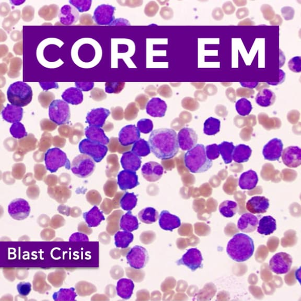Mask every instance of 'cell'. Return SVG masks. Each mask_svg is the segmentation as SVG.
Listing matches in <instances>:
<instances>
[{
	"instance_id": "13",
	"label": "cell",
	"mask_w": 301,
	"mask_h": 301,
	"mask_svg": "<svg viewBox=\"0 0 301 301\" xmlns=\"http://www.w3.org/2000/svg\"><path fill=\"white\" fill-rule=\"evenodd\" d=\"M203 258L200 251L196 248L188 249L182 258L177 261L178 265H184L194 271L202 268Z\"/></svg>"
},
{
	"instance_id": "19",
	"label": "cell",
	"mask_w": 301,
	"mask_h": 301,
	"mask_svg": "<svg viewBox=\"0 0 301 301\" xmlns=\"http://www.w3.org/2000/svg\"><path fill=\"white\" fill-rule=\"evenodd\" d=\"M117 183L122 191L132 190L139 185V179L135 172L123 170L118 175Z\"/></svg>"
},
{
	"instance_id": "36",
	"label": "cell",
	"mask_w": 301,
	"mask_h": 301,
	"mask_svg": "<svg viewBox=\"0 0 301 301\" xmlns=\"http://www.w3.org/2000/svg\"><path fill=\"white\" fill-rule=\"evenodd\" d=\"M275 95L273 91L269 89L261 90L257 94L255 101L257 104L262 107H268L273 104Z\"/></svg>"
},
{
	"instance_id": "17",
	"label": "cell",
	"mask_w": 301,
	"mask_h": 301,
	"mask_svg": "<svg viewBox=\"0 0 301 301\" xmlns=\"http://www.w3.org/2000/svg\"><path fill=\"white\" fill-rule=\"evenodd\" d=\"M179 147L183 150H189L197 145L198 135L194 130L184 128L178 135Z\"/></svg>"
},
{
	"instance_id": "16",
	"label": "cell",
	"mask_w": 301,
	"mask_h": 301,
	"mask_svg": "<svg viewBox=\"0 0 301 301\" xmlns=\"http://www.w3.org/2000/svg\"><path fill=\"white\" fill-rule=\"evenodd\" d=\"M141 173L147 181L156 182L162 177L164 173V168L159 163L150 161L145 163L142 166Z\"/></svg>"
},
{
	"instance_id": "9",
	"label": "cell",
	"mask_w": 301,
	"mask_h": 301,
	"mask_svg": "<svg viewBox=\"0 0 301 301\" xmlns=\"http://www.w3.org/2000/svg\"><path fill=\"white\" fill-rule=\"evenodd\" d=\"M292 264V258L290 255L280 252L275 254L269 261L270 269L277 274L287 273L291 269Z\"/></svg>"
},
{
	"instance_id": "10",
	"label": "cell",
	"mask_w": 301,
	"mask_h": 301,
	"mask_svg": "<svg viewBox=\"0 0 301 301\" xmlns=\"http://www.w3.org/2000/svg\"><path fill=\"white\" fill-rule=\"evenodd\" d=\"M126 259L131 268L137 270L142 269L148 261L147 251L141 246H134L129 251Z\"/></svg>"
},
{
	"instance_id": "22",
	"label": "cell",
	"mask_w": 301,
	"mask_h": 301,
	"mask_svg": "<svg viewBox=\"0 0 301 301\" xmlns=\"http://www.w3.org/2000/svg\"><path fill=\"white\" fill-rule=\"evenodd\" d=\"M269 207V200L263 196H254L249 199L246 204L247 210L252 214L264 213Z\"/></svg>"
},
{
	"instance_id": "18",
	"label": "cell",
	"mask_w": 301,
	"mask_h": 301,
	"mask_svg": "<svg viewBox=\"0 0 301 301\" xmlns=\"http://www.w3.org/2000/svg\"><path fill=\"white\" fill-rule=\"evenodd\" d=\"M140 139V132L133 124L125 125L119 133V142L124 146L133 144Z\"/></svg>"
},
{
	"instance_id": "20",
	"label": "cell",
	"mask_w": 301,
	"mask_h": 301,
	"mask_svg": "<svg viewBox=\"0 0 301 301\" xmlns=\"http://www.w3.org/2000/svg\"><path fill=\"white\" fill-rule=\"evenodd\" d=\"M110 114V111L106 108H95L88 113L86 122L90 125V126L102 128L104 126L106 120Z\"/></svg>"
},
{
	"instance_id": "39",
	"label": "cell",
	"mask_w": 301,
	"mask_h": 301,
	"mask_svg": "<svg viewBox=\"0 0 301 301\" xmlns=\"http://www.w3.org/2000/svg\"><path fill=\"white\" fill-rule=\"evenodd\" d=\"M220 154L225 164L229 165L233 161L234 145L233 142L224 141L218 145Z\"/></svg>"
},
{
	"instance_id": "43",
	"label": "cell",
	"mask_w": 301,
	"mask_h": 301,
	"mask_svg": "<svg viewBox=\"0 0 301 301\" xmlns=\"http://www.w3.org/2000/svg\"><path fill=\"white\" fill-rule=\"evenodd\" d=\"M77 296V292L73 287L60 288L58 291L55 292L53 295V299L56 301L74 300Z\"/></svg>"
},
{
	"instance_id": "56",
	"label": "cell",
	"mask_w": 301,
	"mask_h": 301,
	"mask_svg": "<svg viewBox=\"0 0 301 301\" xmlns=\"http://www.w3.org/2000/svg\"><path fill=\"white\" fill-rule=\"evenodd\" d=\"M279 79L278 81L276 82H266V83L272 86H277L282 84L284 81L285 79V72L281 69L279 70Z\"/></svg>"
},
{
	"instance_id": "47",
	"label": "cell",
	"mask_w": 301,
	"mask_h": 301,
	"mask_svg": "<svg viewBox=\"0 0 301 301\" xmlns=\"http://www.w3.org/2000/svg\"><path fill=\"white\" fill-rule=\"evenodd\" d=\"M69 4L78 12L83 13L90 10L92 1L91 0H70Z\"/></svg>"
},
{
	"instance_id": "6",
	"label": "cell",
	"mask_w": 301,
	"mask_h": 301,
	"mask_svg": "<svg viewBox=\"0 0 301 301\" xmlns=\"http://www.w3.org/2000/svg\"><path fill=\"white\" fill-rule=\"evenodd\" d=\"M49 116L50 120L58 125L65 124L70 119V109L64 100L56 99L50 104Z\"/></svg>"
},
{
	"instance_id": "26",
	"label": "cell",
	"mask_w": 301,
	"mask_h": 301,
	"mask_svg": "<svg viewBox=\"0 0 301 301\" xmlns=\"http://www.w3.org/2000/svg\"><path fill=\"white\" fill-rule=\"evenodd\" d=\"M121 165L124 170L136 172L141 166V157L132 152L124 153L120 160Z\"/></svg>"
},
{
	"instance_id": "37",
	"label": "cell",
	"mask_w": 301,
	"mask_h": 301,
	"mask_svg": "<svg viewBox=\"0 0 301 301\" xmlns=\"http://www.w3.org/2000/svg\"><path fill=\"white\" fill-rule=\"evenodd\" d=\"M115 244L117 248H127L133 241L132 233L128 231H118L115 234Z\"/></svg>"
},
{
	"instance_id": "33",
	"label": "cell",
	"mask_w": 301,
	"mask_h": 301,
	"mask_svg": "<svg viewBox=\"0 0 301 301\" xmlns=\"http://www.w3.org/2000/svg\"><path fill=\"white\" fill-rule=\"evenodd\" d=\"M61 97L65 102L72 105H78L83 102L82 91L77 87H70L62 93Z\"/></svg>"
},
{
	"instance_id": "54",
	"label": "cell",
	"mask_w": 301,
	"mask_h": 301,
	"mask_svg": "<svg viewBox=\"0 0 301 301\" xmlns=\"http://www.w3.org/2000/svg\"><path fill=\"white\" fill-rule=\"evenodd\" d=\"M70 242H87L89 241L88 236L82 233L77 232L73 233L69 238Z\"/></svg>"
},
{
	"instance_id": "3",
	"label": "cell",
	"mask_w": 301,
	"mask_h": 301,
	"mask_svg": "<svg viewBox=\"0 0 301 301\" xmlns=\"http://www.w3.org/2000/svg\"><path fill=\"white\" fill-rule=\"evenodd\" d=\"M186 168L192 173H202L208 171L212 166V161L206 155V147L198 144L186 153L184 156Z\"/></svg>"
},
{
	"instance_id": "45",
	"label": "cell",
	"mask_w": 301,
	"mask_h": 301,
	"mask_svg": "<svg viewBox=\"0 0 301 301\" xmlns=\"http://www.w3.org/2000/svg\"><path fill=\"white\" fill-rule=\"evenodd\" d=\"M236 110L238 114L241 116H246L250 114L252 111V103L249 100L242 98L238 100L235 104Z\"/></svg>"
},
{
	"instance_id": "46",
	"label": "cell",
	"mask_w": 301,
	"mask_h": 301,
	"mask_svg": "<svg viewBox=\"0 0 301 301\" xmlns=\"http://www.w3.org/2000/svg\"><path fill=\"white\" fill-rule=\"evenodd\" d=\"M10 132L11 135L16 139H22L28 135L24 125L20 122L13 123L10 128Z\"/></svg>"
},
{
	"instance_id": "38",
	"label": "cell",
	"mask_w": 301,
	"mask_h": 301,
	"mask_svg": "<svg viewBox=\"0 0 301 301\" xmlns=\"http://www.w3.org/2000/svg\"><path fill=\"white\" fill-rule=\"evenodd\" d=\"M138 217L142 222L146 224H152L158 220L159 213L154 208L147 207L139 212Z\"/></svg>"
},
{
	"instance_id": "28",
	"label": "cell",
	"mask_w": 301,
	"mask_h": 301,
	"mask_svg": "<svg viewBox=\"0 0 301 301\" xmlns=\"http://www.w3.org/2000/svg\"><path fill=\"white\" fill-rule=\"evenodd\" d=\"M83 217L89 228L97 227L105 220L103 212L97 206H94L89 211L84 212Z\"/></svg>"
},
{
	"instance_id": "50",
	"label": "cell",
	"mask_w": 301,
	"mask_h": 301,
	"mask_svg": "<svg viewBox=\"0 0 301 301\" xmlns=\"http://www.w3.org/2000/svg\"><path fill=\"white\" fill-rule=\"evenodd\" d=\"M206 153L207 158L211 161L217 159L220 155L219 146L217 144L207 145L206 147Z\"/></svg>"
},
{
	"instance_id": "57",
	"label": "cell",
	"mask_w": 301,
	"mask_h": 301,
	"mask_svg": "<svg viewBox=\"0 0 301 301\" xmlns=\"http://www.w3.org/2000/svg\"><path fill=\"white\" fill-rule=\"evenodd\" d=\"M241 85L249 89H253L257 87L259 84L258 82H241Z\"/></svg>"
},
{
	"instance_id": "41",
	"label": "cell",
	"mask_w": 301,
	"mask_h": 301,
	"mask_svg": "<svg viewBox=\"0 0 301 301\" xmlns=\"http://www.w3.org/2000/svg\"><path fill=\"white\" fill-rule=\"evenodd\" d=\"M204 132L207 135H214L219 132L221 121L214 117L208 118L204 122Z\"/></svg>"
},
{
	"instance_id": "53",
	"label": "cell",
	"mask_w": 301,
	"mask_h": 301,
	"mask_svg": "<svg viewBox=\"0 0 301 301\" xmlns=\"http://www.w3.org/2000/svg\"><path fill=\"white\" fill-rule=\"evenodd\" d=\"M75 85L81 91L88 92L92 90L94 86V83L92 82H75Z\"/></svg>"
},
{
	"instance_id": "25",
	"label": "cell",
	"mask_w": 301,
	"mask_h": 301,
	"mask_svg": "<svg viewBox=\"0 0 301 301\" xmlns=\"http://www.w3.org/2000/svg\"><path fill=\"white\" fill-rule=\"evenodd\" d=\"M258 223V218L252 213H244L237 222V228L244 233L254 232Z\"/></svg>"
},
{
	"instance_id": "40",
	"label": "cell",
	"mask_w": 301,
	"mask_h": 301,
	"mask_svg": "<svg viewBox=\"0 0 301 301\" xmlns=\"http://www.w3.org/2000/svg\"><path fill=\"white\" fill-rule=\"evenodd\" d=\"M219 211L224 217L230 218L236 215L238 209L237 204L232 200H225L219 206Z\"/></svg>"
},
{
	"instance_id": "11",
	"label": "cell",
	"mask_w": 301,
	"mask_h": 301,
	"mask_svg": "<svg viewBox=\"0 0 301 301\" xmlns=\"http://www.w3.org/2000/svg\"><path fill=\"white\" fill-rule=\"evenodd\" d=\"M8 211L13 219L21 221L26 219L30 216L31 207L26 200L18 198L12 200L10 203Z\"/></svg>"
},
{
	"instance_id": "51",
	"label": "cell",
	"mask_w": 301,
	"mask_h": 301,
	"mask_svg": "<svg viewBox=\"0 0 301 301\" xmlns=\"http://www.w3.org/2000/svg\"><path fill=\"white\" fill-rule=\"evenodd\" d=\"M288 68L293 72L300 73L301 72V57L295 56L288 62Z\"/></svg>"
},
{
	"instance_id": "48",
	"label": "cell",
	"mask_w": 301,
	"mask_h": 301,
	"mask_svg": "<svg viewBox=\"0 0 301 301\" xmlns=\"http://www.w3.org/2000/svg\"><path fill=\"white\" fill-rule=\"evenodd\" d=\"M124 86V82H107L105 83V92L108 94H119L123 90Z\"/></svg>"
},
{
	"instance_id": "32",
	"label": "cell",
	"mask_w": 301,
	"mask_h": 301,
	"mask_svg": "<svg viewBox=\"0 0 301 301\" xmlns=\"http://www.w3.org/2000/svg\"><path fill=\"white\" fill-rule=\"evenodd\" d=\"M257 228V232L260 234L269 235L277 229V223L272 217L265 216L258 221Z\"/></svg>"
},
{
	"instance_id": "2",
	"label": "cell",
	"mask_w": 301,
	"mask_h": 301,
	"mask_svg": "<svg viewBox=\"0 0 301 301\" xmlns=\"http://www.w3.org/2000/svg\"><path fill=\"white\" fill-rule=\"evenodd\" d=\"M254 241L249 236L243 233H237L229 241L227 253L234 261L242 262L247 261L254 254Z\"/></svg>"
},
{
	"instance_id": "7",
	"label": "cell",
	"mask_w": 301,
	"mask_h": 301,
	"mask_svg": "<svg viewBox=\"0 0 301 301\" xmlns=\"http://www.w3.org/2000/svg\"><path fill=\"white\" fill-rule=\"evenodd\" d=\"M73 173L80 178L90 177L95 169L94 161L90 157L81 155L75 158L72 163Z\"/></svg>"
},
{
	"instance_id": "24",
	"label": "cell",
	"mask_w": 301,
	"mask_h": 301,
	"mask_svg": "<svg viewBox=\"0 0 301 301\" xmlns=\"http://www.w3.org/2000/svg\"><path fill=\"white\" fill-rule=\"evenodd\" d=\"M58 18L60 22L64 25H72L77 23L79 19L78 10L70 5H65L61 8Z\"/></svg>"
},
{
	"instance_id": "21",
	"label": "cell",
	"mask_w": 301,
	"mask_h": 301,
	"mask_svg": "<svg viewBox=\"0 0 301 301\" xmlns=\"http://www.w3.org/2000/svg\"><path fill=\"white\" fill-rule=\"evenodd\" d=\"M159 224L163 230L172 231L181 225V220L179 217L172 215L167 210L162 211L159 217Z\"/></svg>"
},
{
	"instance_id": "8",
	"label": "cell",
	"mask_w": 301,
	"mask_h": 301,
	"mask_svg": "<svg viewBox=\"0 0 301 301\" xmlns=\"http://www.w3.org/2000/svg\"><path fill=\"white\" fill-rule=\"evenodd\" d=\"M79 148L81 154L90 157L97 163L101 162L108 152L106 145L87 139L83 140L80 143Z\"/></svg>"
},
{
	"instance_id": "49",
	"label": "cell",
	"mask_w": 301,
	"mask_h": 301,
	"mask_svg": "<svg viewBox=\"0 0 301 301\" xmlns=\"http://www.w3.org/2000/svg\"><path fill=\"white\" fill-rule=\"evenodd\" d=\"M136 125L137 129L144 134H147L152 132L154 129L153 122L149 119H140L137 122Z\"/></svg>"
},
{
	"instance_id": "52",
	"label": "cell",
	"mask_w": 301,
	"mask_h": 301,
	"mask_svg": "<svg viewBox=\"0 0 301 301\" xmlns=\"http://www.w3.org/2000/svg\"><path fill=\"white\" fill-rule=\"evenodd\" d=\"M19 294L22 296H27L30 294L32 290L31 283L27 282H20L17 285Z\"/></svg>"
},
{
	"instance_id": "31",
	"label": "cell",
	"mask_w": 301,
	"mask_h": 301,
	"mask_svg": "<svg viewBox=\"0 0 301 301\" xmlns=\"http://www.w3.org/2000/svg\"><path fill=\"white\" fill-rule=\"evenodd\" d=\"M134 288L133 281L129 279L122 278L118 280L116 285L117 294L124 299L131 297Z\"/></svg>"
},
{
	"instance_id": "29",
	"label": "cell",
	"mask_w": 301,
	"mask_h": 301,
	"mask_svg": "<svg viewBox=\"0 0 301 301\" xmlns=\"http://www.w3.org/2000/svg\"><path fill=\"white\" fill-rule=\"evenodd\" d=\"M85 134L90 141L107 145L109 143V138L106 135L104 130L100 127L89 126L86 128Z\"/></svg>"
},
{
	"instance_id": "30",
	"label": "cell",
	"mask_w": 301,
	"mask_h": 301,
	"mask_svg": "<svg viewBox=\"0 0 301 301\" xmlns=\"http://www.w3.org/2000/svg\"><path fill=\"white\" fill-rule=\"evenodd\" d=\"M2 116L8 122L14 123L20 122L23 118V109L21 107L8 104L2 111Z\"/></svg>"
},
{
	"instance_id": "27",
	"label": "cell",
	"mask_w": 301,
	"mask_h": 301,
	"mask_svg": "<svg viewBox=\"0 0 301 301\" xmlns=\"http://www.w3.org/2000/svg\"><path fill=\"white\" fill-rule=\"evenodd\" d=\"M258 182L257 173L253 170H249L241 174L238 181V185L241 190L250 191L256 188Z\"/></svg>"
},
{
	"instance_id": "4",
	"label": "cell",
	"mask_w": 301,
	"mask_h": 301,
	"mask_svg": "<svg viewBox=\"0 0 301 301\" xmlns=\"http://www.w3.org/2000/svg\"><path fill=\"white\" fill-rule=\"evenodd\" d=\"M33 95L31 87L21 81L11 84L7 91L9 102L13 105L21 107L29 105L32 102Z\"/></svg>"
},
{
	"instance_id": "23",
	"label": "cell",
	"mask_w": 301,
	"mask_h": 301,
	"mask_svg": "<svg viewBox=\"0 0 301 301\" xmlns=\"http://www.w3.org/2000/svg\"><path fill=\"white\" fill-rule=\"evenodd\" d=\"M167 104L164 100L158 97L150 99L146 106L147 114L153 117L162 118L165 116Z\"/></svg>"
},
{
	"instance_id": "44",
	"label": "cell",
	"mask_w": 301,
	"mask_h": 301,
	"mask_svg": "<svg viewBox=\"0 0 301 301\" xmlns=\"http://www.w3.org/2000/svg\"><path fill=\"white\" fill-rule=\"evenodd\" d=\"M131 152L140 157H146L150 153L149 143L145 140L140 139L133 144Z\"/></svg>"
},
{
	"instance_id": "55",
	"label": "cell",
	"mask_w": 301,
	"mask_h": 301,
	"mask_svg": "<svg viewBox=\"0 0 301 301\" xmlns=\"http://www.w3.org/2000/svg\"><path fill=\"white\" fill-rule=\"evenodd\" d=\"M40 84L44 91H48L51 89H58L59 85L58 83L55 82H42Z\"/></svg>"
},
{
	"instance_id": "5",
	"label": "cell",
	"mask_w": 301,
	"mask_h": 301,
	"mask_svg": "<svg viewBox=\"0 0 301 301\" xmlns=\"http://www.w3.org/2000/svg\"><path fill=\"white\" fill-rule=\"evenodd\" d=\"M45 161L47 170L51 173L56 172L62 167L68 170L71 168L66 154L58 148L48 149L45 156Z\"/></svg>"
},
{
	"instance_id": "58",
	"label": "cell",
	"mask_w": 301,
	"mask_h": 301,
	"mask_svg": "<svg viewBox=\"0 0 301 301\" xmlns=\"http://www.w3.org/2000/svg\"><path fill=\"white\" fill-rule=\"evenodd\" d=\"M25 2V1H10V3L12 5H15L16 6H19Z\"/></svg>"
},
{
	"instance_id": "34",
	"label": "cell",
	"mask_w": 301,
	"mask_h": 301,
	"mask_svg": "<svg viewBox=\"0 0 301 301\" xmlns=\"http://www.w3.org/2000/svg\"><path fill=\"white\" fill-rule=\"evenodd\" d=\"M119 226L121 230L132 232L139 228V223L137 218L132 215L130 211L121 217Z\"/></svg>"
},
{
	"instance_id": "15",
	"label": "cell",
	"mask_w": 301,
	"mask_h": 301,
	"mask_svg": "<svg viewBox=\"0 0 301 301\" xmlns=\"http://www.w3.org/2000/svg\"><path fill=\"white\" fill-rule=\"evenodd\" d=\"M281 157L284 165L288 168H297L301 165V149L297 146L286 147Z\"/></svg>"
},
{
	"instance_id": "35",
	"label": "cell",
	"mask_w": 301,
	"mask_h": 301,
	"mask_svg": "<svg viewBox=\"0 0 301 301\" xmlns=\"http://www.w3.org/2000/svg\"><path fill=\"white\" fill-rule=\"evenodd\" d=\"M252 150L247 145L241 144L234 147L233 160L237 163H243L248 161Z\"/></svg>"
},
{
	"instance_id": "42",
	"label": "cell",
	"mask_w": 301,
	"mask_h": 301,
	"mask_svg": "<svg viewBox=\"0 0 301 301\" xmlns=\"http://www.w3.org/2000/svg\"><path fill=\"white\" fill-rule=\"evenodd\" d=\"M137 199L134 193H125L120 200V206L124 211H130L136 206Z\"/></svg>"
},
{
	"instance_id": "14",
	"label": "cell",
	"mask_w": 301,
	"mask_h": 301,
	"mask_svg": "<svg viewBox=\"0 0 301 301\" xmlns=\"http://www.w3.org/2000/svg\"><path fill=\"white\" fill-rule=\"evenodd\" d=\"M283 144L281 140L273 138L270 140L262 149V155L266 160L279 161L282 156Z\"/></svg>"
},
{
	"instance_id": "1",
	"label": "cell",
	"mask_w": 301,
	"mask_h": 301,
	"mask_svg": "<svg viewBox=\"0 0 301 301\" xmlns=\"http://www.w3.org/2000/svg\"><path fill=\"white\" fill-rule=\"evenodd\" d=\"M148 143L155 156L162 160L174 158L179 152L178 134L173 129L161 128L150 133Z\"/></svg>"
},
{
	"instance_id": "12",
	"label": "cell",
	"mask_w": 301,
	"mask_h": 301,
	"mask_svg": "<svg viewBox=\"0 0 301 301\" xmlns=\"http://www.w3.org/2000/svg\"><path fill=\"white\" fill-rule=\"evenodd\" d=\"M116 8L109 5L98 6L95 10L93 19L99 25H112L115 21Z\"/></svg>"
}]
</instances>
